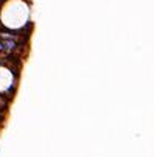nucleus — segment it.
<instances>
[{
  "mask_svg": "<svg viewBox=\"0 0 154 157\" xmlns=\"http://www.w3.org/2000/svg\"><path fill=\"white\" fill-rule=\"evenodd\" d=\"M0 120H2V118H0Z\"/></svg>",
  "mask_w": 154,
  "mask_h": 157,
  "instance_id": "nucleus-1",
  "label": "nucleus"
}]
</instances>
